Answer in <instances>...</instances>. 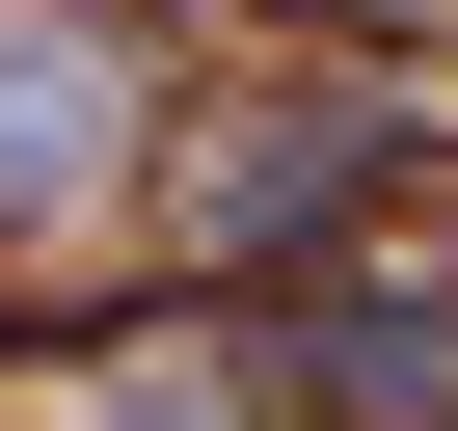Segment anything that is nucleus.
Returning a JSON list of instances; mask_svg holds the SVG:
<instances>
[{"mask_svg": "<svg viewBox=\"0 0 458 431\" xmlns=\"http://www.w3.org/2000/svg\"><path fill=\"white\" fill-rule=\"evenodd\" d=\"M377 162H404V108H377V81H297V108H243V135L189 162V243H216V270H270V243H324Z\"/></svg>", "mask_w": 458, "mask_h": 431, "instance_id": "nucleus-1", "label": "nucleus"}, {"mask_svg": "<svg viewBox=\"0 0 458 431\" xmlns=\"http://www.w3.org/2000/svg\"><path fill=\"white\" fill-rule=\"evenodd\" d=\"M108 135H135V81H108V0H28V216H81V189H108Z\"/></svg>", "mask_w": 458, "mask_h": 431, "instance_id": "nucleus-2", "label": "nucleus"}]
</instances>
